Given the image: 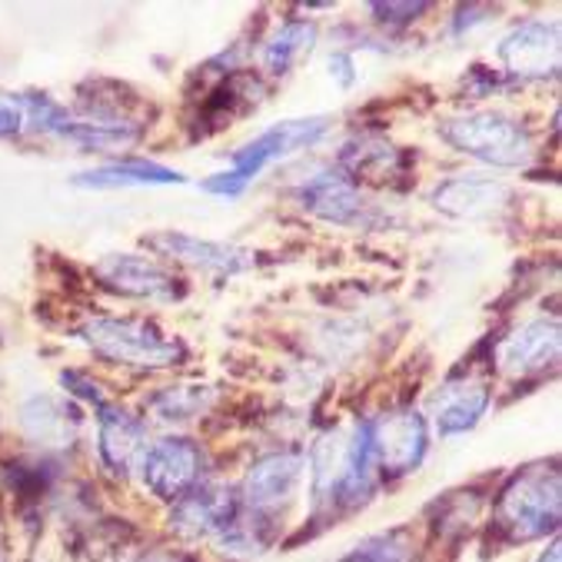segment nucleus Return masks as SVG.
Listing matches in <instances>:
<instances>
[{
  "instance_id": "nucleus-1",
  "label": "nucleus",
  "mask_w": 562,
  "mask_h": 562,
  "mask_svg": "<svg viewBox=\"0 0 562 562\" xmlns=\"http://www.w3.org/2000/svg\"><path fill=\"white\" fill-rule=\"evenodd\" d=\"M303 457H306L310 496L316 509L347 513L370 499L376 486V470L370 457L367 419L323 429L313 439L310 453Z\"/></svg>"
},
{
  "instance_id": "nucleus-2",
  "label": "nucleus",
  "mask_w": 562,
  "mask_h": 562,
  "mask_svg": "<svg viewBox=\"0 0 562 562\" xmlns=\"http://www.w3.org/2000/svg\"><path fill=\"white\" fill-rule=\"evenodd\" d=\"M80 340L93 350V357L131 370H170L187 360V347L177 336H167L154 319L137 316L90 319L80 326Z\"/></svg>"
},
{
  "instance_id": "nucleus-3",
  "label": "nucleus",
  "mask_w": 562,
  "mask_h": 562,
  "mask_svg": "<svg viewBox=\"0 0 562 562\" xmlns=\"http://www.w3.org/2000/svg\"><path fill=\"white\" fill-rule=\"evenodd\" d=\"M326 131H329L326 117H300V121L273 124L270 131H263L260 137H254L250 144L234 150L231 167L213 173L210 180H203V190L216 193V196H240L267 167L290 160L300 150L316 147L326 137Z\"/></svg>"
},
{
  "instance_id": "nucleus-4",
  "label": "nucleus",
  "mask_w": 562,
  "mask_h": 562,
  "mask_svg": "<svg viewBox=\"0 0 562 562\" xmlns=\"http://www.w3.org/2000/svg\"><path fill=\"white\" fill-rule=\"evenodd\" d=\"M439 137L453 150L499 170H519L536 154L532 134L499 110H473V114L449 117L439 124Z\"/></svg>"
},
{
  "instance_id": "nucleus-5",
  "label": "nucleus",
  "mask_w": 562,
  "mask_h": 562,
  "mask_svg": "<svg viewBox=\"0 0 562 562\" xmlns=\"http://www.w3.org/2000/svg\"><path fill=\"white\" fill-rule=\"evenodd\" d=\"M559 470L526 467L519 470L496 499V529L509 542H532L559 526Z\"/></svg>"
},
{
  "instance_id": "nucleus-6",
  "label": "nucleus",
  "mask_w": 562,
  "mask_h": 562,
  "mask_svg": "<svg viewBox=\"0 0 562 562\" xmlns=\"http://www.w3.org/2000/svg\"><path fill=\"white\" fill-rule=\"evenodd\" d=\"M367 439L376 480H403L429 453V423L416 406H396L367 419Z\"/></svg>"
},
{
  "instance_id": "nucleus-7",
  "label": "nucleus",
  "mask_w": 562,
  "mask_h": 562,
  "mask_svg": "<svg viewBox=\"0 0 562 562\" xmlns=\"http://www.w3.org/2000/svg\"><path fill=\"white\" fill-rule=\"evenodd\" d=\"M303 480H306V457L300 449H277V453H267L257 463H250L240 486V506L257 519L277 516L290 503H296Z\"/></svg>"
},
{
  "instance_id": "nucleus-8",
  "label": "nucleus",
  "mask_w": 562,
  "mask_h": 562,
  "mask_svg": "<svg viewBox=\"0 0 562 562\" xmlns=\"http://www.w3.org/2000/svg\"><path fill=\"white\" fill-rule=\"evenodd\" d=\"M203 446L187 436H164L147 446V453L137 467L140 483L164 503H177L203 480Z\"/></svg>"
},
{
  "instance_id": "nucleus-9",
  "label": "nucleus",
  "mask_w": 562,
  "mask_h": 562,
  "mask_svg": "<svg viewBox=\"0 0 562 562\" xmlns=\"http://www.w3.org/2000/svg\"><path fill=\"white\" fill-rule=\"evenodd\" d=\"M93 277L106 290L131 296V300L173 303V300H183L187 293L180 277H173L154 257H140V254H110L93 267Z\"/></svg>"
},
{
  "instance_id": "nucleus-10",
  "label": "nucleus",
  "mask_w": 562,
  "mask_h": 562,
  "mask_svg": "<svg viewBox=\"0 0 562 562\" xmlns=\"http://www.w3.org/2000/svg\"><path fill=\"white\" fill-rule=\"evenodd\" d=\"M503 74L516 80H546L559 70V24L522 21L496 44Z\"/></svg>"
},
{
  "instance_id": "nucleus-11",
  "label": "nucleus",
  "mask_w": 562,
  "mask_h": 562,
  "mask_svg": "<svg viewBox=\"0 0 562 562\" xmlns=\"http://www.w3.org/2000/svg\"><path fill=\"white\" fill-rule=\"evenodd\" d=\"M244 513L240 496L231 486L200 480L190 493H183L170 509V526L183 539H216Z\"/></svg>"
},
{
  "instance_id": "nucleus-12",
  "label": "nucleus",
  "mask_w": 562,
  "mask_h": 562,
  "mask_svg": "<svg viewBox=\"0 0 562 562\" xmlns=\"http://www.w3.org/2000/svg\"><path fill=\"white\" fill-rule=\"evenodd\" d=\"M296 203L323 220V223H333V227H363L370 220L373 206L367 203V196L360 193V187L344 177L340 170H326V173H316V177H306L300 187H296Z\"/></svg>"
},
{
  "instance_id": "nucleus-13",
  "label": "nucleus",
  "mask_w": 562,
  "mask_h": 562,
  "mask_svg": "<svg viewBox=\"0 0 562 562\" xmlns=\"http://www.w3.org/2000/svg\"><path fill=\"white\" fill-rule=\"evenodd\" d=\"M493 403V390L486 380L480 376H449L429 400V426L436 436L453 439V436H467L480 426V419L486 416Z\"/></svg>"
},
{
  "instance_id": "nucleus-14",
  "label": "nucleus",
  "mask_w": 562,
  "mask_h": 562,
  "mask_svg": "<svg viewBox=\"0 0 562 562\" xmlns=\"http://www.w3.org/2000/svg\"><path fill=\"white\" fill-rule=\"evenodd\" d=\"M97 453L103 460V467L117 476H131L137 473L150 436H147V419L117 406V403H106L97 409Z\"/></svg>"
},
{
  "instance_id": "nucleus-15",
  "label": "nucleus",
  "mask_w": 562,
  "mask_h": 562,
  "mask_svg": "<svg viewBox=\"0 0 562 562\" xmlns=\"http://www.w3.org/2000/svg\"><path fill=\"white\" fill-rule=\"evenodd\" d=\"M157 257L187 263L200 273H220V277H237L254 267V254L234 244H216V240H200L180 231H160L144 240Z\"/></svg>"
},
{
  "instance_id": "nucleus-16",
  "label": "nucleus",
  "mask_w": 562,
  "mask_h": 562,
  "mask_svg": "<svg viewBox=\"0 0 562 562\" xmlns=\"http://www.w3.org/2000/svg\"><path fill=\"white\" fill-rule=\"evenodd\" d=\"M559 319L555 316H536L513 329L499 347V370L509 376H532L546 373L559 363Z\"/></svg>"
},
{
  "instance_id": "nucleus-17",
  "label": "nucleus",
  "mask_w": 562,
  "mask_h": 562,
  "mask_svg": "<svg viewBox=\"0 0 562 562\" xmlns=\"http://www.w3.org/2000/svg\"><path fill=\"white\" fill-rule=\"evenodd\" d=\"M432 206L446 216L457 220H483L493 216L509 203V187L503 180L483 177V173H460L449 177L432 190Z\"/></svg>"
},
{
  "instance_id": "nucleus-18",
  "label": "nucleus",
  "mask_w": 562,
  "mask_h": 562,
  "mask_svg": "<svg viewBox=\"0 0 562 562\" xmlns=\"http://www.w3.org/2000/svg\"><path fill=\"white\" fill-rule=\"evenodd\" d=\"M187 177L173 167L154 164V160H140V157H124L117 164H103L93 167L87 173H77L74 183L87 187V190H124V187H170V183H183Z\"/></svg>"
},
{
  "instance_id": "nucleus-19",
  "label": "nucleus",
  "mask_w": 562,
  "mask_h": 562,
  "mask_svg": "<svg viewBox=\"0 0 562 562\" xmlns=\"http://www.w3.org/2000/svg\"><path fill=\"white\" fill-rule=\"evenodd\" d=\"M140 124H131V121H121V117H64V124L54 131V137L80 147V150H127L140 140Z\"/></svg>"
},
{
  "instance_id": "nucleus-20",
  "label": "nucleus",
  "mask_w": 562,
  "mask_h": 562,
  "mask_svg": "<svg viewBox=\"0 0 562 562\" xmlns=\"http://www.w3.org/2000/svg\"><path fill=\"white\" fill-rule=\"evenodd\" d=\"M316 24L313 21H286L280 24L267 41H263V50H260V64L270 77H286L293 74L306 57L310 50L316 47Z\"/></svg>"
},
{
  "instance_id": "nucleus-21",
  "label": "nucleus",
  "mask_w": 562,
  "mask_h": 562,
  "mask_svg": "<svg viewBox=\"0 0 562 562\" xmlns=\"http://www.w3.org/2000/svg\"><path fill=\"white\" fill-rule=\"evenodd\" d=\"M400 164V150L380 137L350 140L340 154V173L360 187V177H386Z\"/></svg>"
},
{
  "instance_id": "nucleus-22",
  "label": "nucleus",
  "mask_w": 562,
  "mask_h": 562,
  "mask_svg": "<svg viewBox=\"0 0 562 562\" xmlns=\"http://www.w3.org/2000/svg\"><path fill=\"white\" fill-rule=\"evenodd\" d=\"M213 406L210 386H167L150 400V409L164 423H187Z\"/></svg>"
},
{
  "instance_id": "nucleus-23",
  "label": "nucleus",
  "mask_w": 562,
  "mask_h": 562,
  "mask_svg": "<svg viewBox=\"0 0 562 562\" xmlns=\"http://www.w3.org/2000/svg\"><path fill=\"white\" fill-rule=\"evenodd\" d=\"M416 549L406 529H390L380 536L363 539L353 552H347L344 562H413Z\"/></svg>"
},
{
  "instance_id": "nucleus-24",
  "label": "nucleus",
  "mask_w": 562,
  "mask_h": 562,
  "mask_svg": "<svg viewBox=\"0 0 562 562\" xmlns=\"http://www.w3.org/2000/svg\"><path fill=\"white\" fill-rule=\"evenodd\" d=\"M41 106H44V97L0 93V137L37 134Z\"/></svg>"
},
{
  "instance_id": "nucleus-25",
  "label": "nucleus",
  "mask_w": 562,
  "mask_h": 562,
  "mask_svg": "<svg viewBox=\"0 0 562 562\" xmlns=\"http://www.w3.org/2000/svg\"><path fill=\"white\" fill-rule=\"evenodd\" d=\"M329 77H336V83L340 87H350L357 80V64L347 50H336L329 54Z\"/></svg>"
},
{
  "instance_id": "nucleus-26",
  "label": "nucleus",
  "mask_w": 562,
  "mask_h": 562,
  "mask_svg": "<svg viewBox=\"0 0 562 562\" xmlns=\"http://www.w3.org/2000/svg\"><path fill=\"white\" fill-rule=\"evenodd\" d=\"M536 562H559V542H552V546H549V552H542Z\"/></svg>"
},
{
  "instance_id": "nucleus-27",
  "label": "nucleus",
  "mask_w": 562,
  "mask_h": 562,
  "mask_svg": "<svg viewBox=\"0 0 562 562\" xmlns=\"http://www.w3.org/2000/svg\"><path fill=\"white\" fill-rule=\"evenodd\" d=\"M124 562H177V559H160V555H137V559H124Z\"/></svg>"
},
{
  "instance_id": "nucleus-28",
  "label": "nucleus",
  "mask_w": 562,
  "mask_h": 562,
  "mask_svg": "<svg viewBox=\"0 0 562 562\" xmlns=\"http://www.w3.org/2000/svg\"><path fill=\"white\" fill-rule=\"evenodd\" d=\"M0 562H8V559H0Z\"/></svg>"
}]
</instances>
